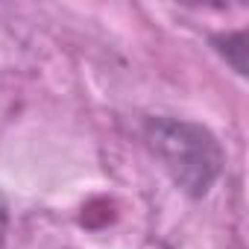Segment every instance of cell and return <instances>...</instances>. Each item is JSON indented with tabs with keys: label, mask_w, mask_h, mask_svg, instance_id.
Listing matches in <instances>:
<instances>
[{
	"label": "cell",
	"mask_w": 249,
	"mask_h": 249,
	"mask_svg": "<svg viewBox=\"0 0 249 249\" xmlns=\"http://www.w3.org/2000/svg\"><path fill=\"white\" fill-rule=\"evenodd\" d=\"M147 144L179 191L205 196L223 170V150L217 138L191 120L153 117L147 123Z\"/></svg>",
	"instance_id": "obj_1"
},
{
	"label": "cell",
	"mask_w": 249,
	"mask_h": 249,
	"mask_svg": "<svg viewBox=\"0 0 249 249\" xmlns=\"http://www.w3.org/2000/svg\"><path fill=\"white\" fill-rule=\"evenodd\" d=\"M6 229H9V211H6L3 199H0V249L6 246Z\"/></svg>",
	"instance_id": "obj_3"
},
{
	"label": "cell",
	"mask_w": 249,
	"mask_h": 249,
	"mask_svg": "<svg viewBox=\"0 0 249 249\" xmlns=\"http://www.w3.org/2000/svg\"><path fill=\"white\" fill-rule=\"evenodd\" d=\"M214 44H217V50L229 59V65L237 73H246V33L220 36V38H214Z\"/></svg>",
	"instance_id": "obj_2"
}]
</instances>
